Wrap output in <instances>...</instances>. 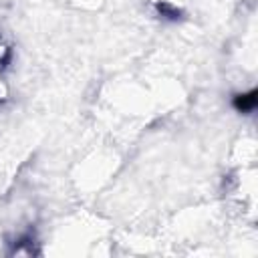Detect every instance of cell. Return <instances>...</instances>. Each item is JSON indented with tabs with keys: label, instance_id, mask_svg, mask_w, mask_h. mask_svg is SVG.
Returning <instances> with one entry per match:
<instances>
[{
	"label": "cell",
	"instance_id": "1",
	"mask_svg": "<svg viewBox=\"0 0 258 258\" xmlns=\"http://www.w3.org/2000/svg\"><path fill=\"white\" fill-rule=\"evenodd\" d=\"M236 109L248 113V111H254L256 107V91H250V93H244V95H238L236 101H234Z\"/></svg>",
	"mask_w": 258,
	"mask_h": 258
},
{
	"label": "cell",
	"instance_id": "2",
	"mask_svg": "<svg viewBox=\"0 0 258 258\" xmlns=\"http://www.w3.org/2000/svg\"><path fill=\"white\" fill-rule=\"evenodd\" d=\"M10 58V44L6 42V38L0 34V71L4 69V64L8 62Z\"/></svg>",
	"mask_w": 258,
	"mask_h": 258
}]
</instances>
